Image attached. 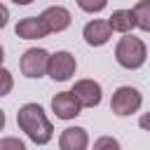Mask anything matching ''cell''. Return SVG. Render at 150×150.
I'll return each instance as SVG.
<instances>
[{
    "instance_id": "cell-18",
    "label": "cell",
    "mask_w": 150,
    "mask_h": 150,
    "mask_svg": "<svg viewBox=\"0 0 150 150\" xmlns=\"http://www.w3.org/2000/svg\"><path fill=\"white\" fill-rule=\"evenodd\" d=\"M7 21H9V9L0 2V28H5V26H7Z\"/></svg>"
},
{
    "instance_id": "cell-13",
    "label": "cell",
    "mask_w": 150,
    "mask_h": 150,
    "mask_svg": "<svg viewBox=\"0 0 150 150\" xmlns=\"http://www.w3.org/2000/svg\"><path fill=\"white\" fill-rule=\"evenodd\" d=\"M131 12H134V19H136V28L150 30V0H141Z\"/></svg>"
},
{
    "instance_id": "cell-2",
    "label": "cell",
    "mask_w": 150,
    "mask_h": 150,
    "mask_svg": "<svg viewBox=\"0 0 150 150\" xmlns=\"http://www.w3.org/2000/svg\"><path fill=\"white\" fill-rule=\"evenodd\" d=\"M145 56H148V47L136 35L124 33V38H120V42L115 45V61L127 70L141 68L145 63Z\"/></svg>"
},
{
    "instance_id": "cell-4",
    "label": "cell",
    "mask_w": 150,
    "mask_h": 150,
    "mask_svg": "<svg viewBox=\"0 0 150 150\" xmlns=\"http://www.w3.org/2000/svg\"><path fill=\"white\" fill-rule=\"evenodd\" d=\"M47 61H49V52L42 49V47H30L23 52L21 61H19V68H21V75L30 77V80H38L42 75H47Z\"/></svg>"
},
{
    "instance_id": "cell-17",
    "label": "cell",
    "mask_w": 150,
    "mask_h": 150,
    "mask_svg": "<svg viewBox=\"0 0 150 150\" xmlns=\"http://www.w3.org/2000/svg\"><path fill=\"white\" fill-rule=\"evenodd\" d=\"M105 145H108V148H120V143H117L115 138H101V141L94 143V148H105Z\"/></svg>"
},
{
    "instance_id": "cell-5",
    "label": "cell",
    "mask_w": 150,
    "mask_h": 150,
    "mask_svg": "<svg viewBox=\"0 0 150 150\" xmlns=\"http://www.w3.org/2000/svg\"><path fill=\"white\" fill-rule=\"evenodd\" d=\"M77 70V61L70 52L61 49L56 54H49V61H47V75L54 80V82H66L75 75Z\"/></svg>"
},
{
    "instance_id": "cell-11",
    "label": "cell",
    "mask_w": 150,
    "mask_h": 150,
    "mask_svg": "<svg viewBox=\"0 0 150 150\" xmlns=\"http://www.w3.org/2000/svg\"><path fill=\"white\" fill-rule=\"evenodd\" d=\"M87 145H89V136H87V129L82 127H68L59 136L61 150H84Z\"/></svg>"
},
{
    "instance_id": "cell-20",
    "label": "cell",
    "mask_w": 150,
    "mask_h": 150,
    "mask_svg": "<svg viewBox=\"0 0 150 150\" xmlns=\"http://www.w3.org/2000/svg\"><path fill=\"white\" fill-rule=\"evenodd\" d=\"M12 2H14V5H30L33 0H12Z\"/></svg>"
},
{
    "instance_id": "cell-15",
    "label": "cell",
    "mask_w": 150,
    "mask_h": 150,
    "mask_svg": "<svg viewBox=\"0 0 150 150\" xmlns=\"http://www.w3.org/2000/svg\"><path fill=\"white\" fill-rule=\"evenodd\" d=\"M12 87H14V77H12V73H9L7 68L0 66V96H7V94L12 91Z\"/></svg>"
},
{
    "instance_id": "cell-6",
    "label": "cell",
    "mask_w": 150,
    "mask_h": 150,
    "mask_svg": "<svg viewBox=\"0 0 150 150\" xmlns=\"http://www.w3.org/2000/svg\"><path fill=\"white\" fill-rule=\"evenodd\" d=\"M70 91L75 94V98L80 101L82 108H96L101 103V94H103L101 84L96 80H77Z\"/></svg>"
},
{
    "instance_id": "cell-7",
    "label": "cell",
    "mask_w": 150,
    "mask_h": 150,
    "mask_svg": "<svg viewBox=\"0 0 150 150\" xmlns=\"http://www.w3.org/2000/svg\"><path fill=\"white\" fill-rule=\"evenodd\" d=\"M82 38L89 47H103L110 38H112V28L108 26L105 19H91L89 23H84L82 28Z\"/></svg>"
},
{
    "instance_id": "cell-16",
    "label": "cell",
    "mask_w": 150,
    "mask_h": 150,
    "mask_svg": "<svg viewBox=\"0 0 150 150\" xmlns=\"http://www.w3.org/2000/svg\"><path fill=\"white\" fill-rule=\"evenodd\" d=\"M0 148H16V150H23V141H19V138H5V141H0Z\"/></svg>"
},
{
    "instance_id": "cell-8",
    "label": "cell",
    "mask_w": 150,
    "mask_h": 150,
    "mask_svg": "<svg viewBox=\"0 0 150 150\" xmlns=\"http://www.w3.org/2000/svg\"><path fill=\"white\" fill-rule=\"evenodd\" d=\"M52 110L59 120H75L82 110L80 101L75 98L73 91H59L54 98H52Z\"/></svg>"
},
{
    "instance_id": "cell-10",
    "label": "cell",
    "mask_w": 150,
    "mask_h": 150,
    "mask_svg": "<svg viewBox=\"0 0 150 150\" xmlns=\"http://www.w3.org/2000/svg\"><path fill=\"white\" fill-rule=\"evenodd\" d=\"M14 33H16L21 40H40V38H47V35H49L40 16H26V19H19Z\"/></svg>"
},
{
    "instance_id": "cell-12",
    "label": "cell",
    "mask_w": 150,
    "mask_h": 150,
    "mask_svg": "<svg viewBox=\"0 0 150 150\" xmlns=\"http://www.w3.org/2000/svg\"><path fill=\"white\" fill-rule=\"evenodd\" d=\"M108 26L112 28V33H131L136 28V19L131 9H115L108 19Z\"/></svg>"
},
{
    "instance_id": "cell-3",
    "label": "cell",
    "mask_w": 150,
    "mask_h": 150,
    "mask_svg": "<svg viewBox=\"0 0 150 150\" xmlns=\"http://www.w3.org/2000/svg\"><path fill=\"white\" fill-rule=\"evenodd\" d=\"M143 105V96L136 87H120L115 89L112 98H110V110L117 117H129L134 112H138Z\"/></svg>"
},
{
    "instance_id": "cell-1",
    "label": "cell",
    "mask_w": 150,
    "mask_h": 150,
    "mask_svg": "<svg viewBox=\"0 0 150 150\" xmlns=\"http://www.w3.org/2000/svg\"><path fill=\"white\" fill-rule=\"evenodd\" d=\"M16 124L35 145H47L54 136V127L38 103H23L16 112Z\"/></svg>"
},
{
    "instance_id": "cell-14",
    "label": "cell",
    "mask_w": 150,
    "mask_h": 150,
    "mask_svg": "<svg viewBox=\"0 0 150 150\" xmlns=\"http://www.w3.org/2000/svg\"><path fill=\"white\" fill-rule=\"evenodd\" d=\"M105 5H108V0H77V7L87 14H98L105 9Z\"/></svg>"
},
{
    "instance_id": "cell-19",
    "label": "cell",
    "mask_w": 150,
    "mask_h": 150,
    "mask_svg": "<svg viewBox=\"0 0 150 150\" xmlns=\"http://www.w3.org/2000/svg\"><path fill=\"white\" fill-rule=\"evenodd\" d=\"M2 129H5V112L0 110V131H2Z\"/></svg>"
},
{
    "instance_id": "cell-21",
    "label": "cell",
    "mask_w": 150,
    "mask_h": 150,
    "mask_svg": "<svg viewBox=\"0 0 150 150\" xmlns=\"http://www.w3.org/2000/svg\"><path fill=\"white\" fill-rule=\"evenodd\" d=\"M2 61H5V49H2V45H0V66H2Z\"/></svg>"
},
{
    "instance_id": "cell-9",
    "label": "cell",
    "mask_w": 150,
    "mask_h": 150,
    "mask_svg": "<svg viewBox=\"0 0 150 150\" xmlns=\"http://www.w3.org/2000/svg\"><path fill=\"white\" fill-rule=\"evenodd\" d=\"M40 19H42V23H45L47 33H63V30L70 26V21H73L70 12H68L66 7H61V5L47 7V9L40 14Z\"/></svg>"
}]
</instances>
